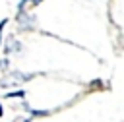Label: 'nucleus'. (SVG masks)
I'll return each mask as SVG.
<instances>
[{
	"instance_id": "obj_7",
	"label": "nucleus",
	"mask_w": 124,
	"mask_h": 122,
	"mask_svg": "<svg viewBox=\"0 0 124 122\" xmlns=\"http://www.w3.org/2000/svg\"><path fill=\"white\" fill-rule=\"evenodd\" d=\"M8 64H10L8 58H2V60H0V68H2V70H8Z\"/></svg>"
},
{
	"instance_id": "obj_9",
	"label": "nucleus",
	"mask_w": 124,
	"mask_h": 122,
	"mask_svg": "<svg viewBox=\"0 0 124 122\" xmlns=\"http://www.w3.org/2000/svg\"><path fill=\"white\" fill-rule=\"evenodd\" d=\"M41 2H43V0H31V6H39Z\"/></svg>"
},
{
	"instance_id": "obj_5",
	"label": "nucleus",
	"mask_w": 124,
	"mask_h": 122,
	"mask_svg": "<svg viewBox=\"0 0 124 122\" xmlns=\"http://www.w3.org/2000/svg\"><path fill=\"white\" fill-rule=\"evenodd\" d=\"M29 112H31V116H46V114H50V110H37V108H29Z\"/></svg>"
},
{
	"instance_id": "obj_4",
	"label": "nucleus",
	"mask_w": 124,
	"mask_h": 122,
	"mask_svg": "<svg viewBox=\"0 0 124 122\" xmlns=\"http://www.w3.org/2000/svg\"><path fill=\"white\" fill-rule=\"evenodd\" d=\"M16 97H19V99H23V97H25V91H23V89H17V91H12V93H6V99H16Z\"/></svg>"
},
{
	"instance_id": "obj_3",
	"label": "nucleus",
	"mask_w": 124,
	"mask_h": 122,
	"mask_svg": "<svg viewBox=\"0 0 124 122\" xmlns=\"http://www.w3.org/2000/svg\"><path fill=\"white\" fill-rule=\"evenodd\" d=\"M6 77H12V79H21V81H25V79H31V74H23V72H17V70H14V72H8L6 74Z\"/></svg>"
},
{
	"instance_id": "obj_6",
	"label": "nucleus",
	"mask_w": 124,
	"mask_h": 122,
	"mask_svg": "<svg viewBox=\"0 0 124 122\" xmlns=\"http://www.w3.org/2000/svg\"><path fill=\"white\" fill-rule=\"evenodd\" d=\"M29 2H31V0H19V4H17V12H23L25 6H27Z\"/></svg>"
},
{
	"instance_id": "obj_10",
	"label": "nucleus",
	"mask_w": 124,
	"mask_h": 122,
	"mask_svg": "<svg viewBox=\"0 0 124 122\" xmlns=\"http://www.w3.org/2000/svg\"><path fill=\"white\" fill-rule=\"evenodd\" d=\"M4 116V108H2V105H0V118Z\"/></svg>"
},
{
	"instance_id": "obj_8",
	"label": "nucleus",
	"mask_w": 124,
	"mask_h": 122,
	"mask_svg": "<svg viewBox=\"0 0 124 122\" xmlns=\"http://www.w3.org/2000/svg\"><path fill=\"white\" fill-rule=\"evenodd\" d=\"M6 23H8V19H2V21H0V35H2V29L6 27Z\"/></svg>"
},
{
	"instance_id": "obj_2",
	"label": "nucleus",
	"mask_w": 124,
	"mask_h": 122,
	"mask_svg": "<svg viewBox=\"0 0 124 122\" xmlns=\"http://www.w3.org/2000/svg\"><path fill=\"white\" fill-rule=\"evenodd\" d=\"M23 50V45L14 37V35H10L8 37V43H6V46H4V54H14V52H21Z\"/></svg>"
},
{
	"instance_id": "obj_1",
	"label": "nucleus",
	"mask_w": 124,
	"mask_h": 122,
	"mask_svg": "<svg viewBox=\"0 0 124 122\" xmlns=\"http://www.w3.org/2000/svg\"><path fill=\"white\" fill-rule=\"evenodd\" d=\"M16 21H17V25H19V29H33L35 27V15L33 14H29V12H17V17H16Z\"/></svg>"
}]
</instances>
